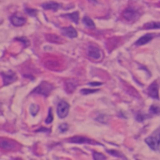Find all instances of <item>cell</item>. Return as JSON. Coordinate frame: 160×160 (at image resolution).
I'll return each instance as SVG.
<instances>
[{
    "label": "cell",
    "mask_w": 160,
    "mask_h": 160,
    "mask_svg": "<svg viewBox=\"0 0 160 160\" xmlns=\"http://www.w3.org/2000/svg\"><path fill=\"white\" fill-rule=\"evenodd\" d=\"M53 90V85L49 83V82H46V81H43L39 86H38L34 91H33V93H38V94H41L45 97H47L51 91Z\"/></svg>",
    "instance_id": "6da1fadb"
},
{
    "label": "cell",
    "mask_w": 160,
    "mask_h": 160,
    "mask_svg": "<svg viewBox=\"0 0 160 160\" xmlns=\"http://www.w3.org/2000/svg\"><path fill=\"white\" fill-rule=\"evenodd\" d=\"M122 16L125 20H127L128 22H135L140 18L141 14L137 9H135L133 8H128L123 11Z\"/></svg>",
    "instance_id": "7a4b0ae2"
},
{
    "label": "cell",
    "mask_w": 160,
    "mask_h": 160,
    "mask_svg": "<svg viewBox=\"0 0 160 160\" xmlns=\"http://www.w3.org/2000/svg\"><path fill=\"white\" fill-rule=\"evenodd\" d=\"M69 111V105L66 101H60L57 105V114L59 118L64 119L68 116Z\"/></svg>",
    "instance_id": "3957f363"
},
{
    "label": "cell",
    "mask_w": 160,
    "mask_h": 160,
    "mask_svg": "<svg viewBox=\"0 0 160 160\" xmlns=\"http://www.w3.org/2000/svg\"><path fill=\"white\" fill-rule=\"evenodd\" d=\"M0 147H1V149L6 150V151H12V150L16 149L17 144L13 141H9V140H6V139H1L0 140Z\"/></svg>",
    "instance_id": "277c9868"
},
{
    "label": "cell",
    "mask_w": 160,
    "mask_h": 160,
    "mask_svg": "<svg viewBox=\"0 0 160 160\" xmlns=\"http://www.w3.org/2000/svg\"><path fill=\"white\" fill-rule=\"evenodd\" d=\"M148 94L153 97L154 99H158L159 94H158V81H154L148 88Z\"/></svg>",
    "instance_id": "5b68a950"
},
{
    "label": "cell",
    "mask_w": 160,
    "mask_h": 160,
    "mask_svg": "<svg viewBox=\"0 0 160 160\" xmlns=\"http://www.w3.org/2000/svg\"><path fill=\"white\" fill-rule=\"evenodd\" d=\"M145 142L154 151L158 150V146L160 145L159 142H158V137H148L145 140Z\"/></svg>",
    "instance_id": "8992f818"
},
{
    "label": "cell",
    "mask_w": 160,
    "mask_h": 160,
    "mask_svg": "<svg viewBox=\"0 0 160 160\" xmlns=\"http://www.w3.org/2000/svg\"><path fill=\"white\" fill-rule=\"evenodd\" d=\"M88 55L94 59H99L101 58V51L94 45H90L88 49Z\"/></svg>",
    "instance_id": "52a82bcc"
},
{
    "label": "cell",
    "mask_w": 160,
    "mask_h": 160,
    "mask_svg": "<svg viewBox=\"0 0 160 160\" xmlns=\"http://www.w3.org/2000/svg\"><path fill=\"white\" fill-rule=\"evenodd\" d=\"M2 77H3V81H4V85H7V84H10L12 82H14L16 80V74L9 71L8 72V74H5V73H2Z\"/></svg>",
    "instance_id": "ba28073f"
},
{
    "label": "cell",
    "mask_w": 160,
    "mask_h": 160,
    "mask_svg": "<svg viewBox=\"0 0 160 160\" xmlns=\"http://www.w3.org/2000/svg\"><path fill=\"white\" fill-rule=\"evenodd\" d=\"M79 83L76 79L74 78H69L66 81V91L69 93L73 92L74 90L78 87Z\"/></svg>",
    "instance_id": "9c48e42d"
},
{
    "label": "cell",
    "mask_w": 160,
    "mask_h": 160,
    "mask_svg": "<svg viewBox=\"0 0 160 160\" xmlns=\"http://www.w3.org/2000/svg\"><path fill=\"white\" fill-rule=\"evenodd\" d=\"M10 22L15 26H21V25H23L25 24L26 19L24 17H22V16H19V15L15 14V15H12L10 17Z\"/></svg>",
    "instance_id": "30bf717a"
},
{
    "label": "cell",
    "mask_w": 160,
    "mask_h": 160,
    "mask_svg": "<svg viewBox=\"0 0 160 160\" xmlns=\"http://www.w3.org/2000/svg\"><path fill=\"white\" fill-rule=\"evenodd\" d=\"M62 33H63L65 36H67V37H68V38H71V39L76 38V37L78 36V33H77L76 29H75L73 26L64 27V28L62 29Z\"/></svg>",
    "instance_id": "8fae6325"
},
{
    "label": "cell",
    "mask_w": 160,
    "mask_h": 160,
    "mask_svg": "<svg viewBox=\"0 0 160 160\" xmlns=\"http://www.w3.org/2000/svg\"><path fill=\"white\" fill-rule=\"evenodd\" d=\"M68 141L72 142V143H95V142H93V141H91L85 137H82V136L72 137L71 139L68 140Z\"/></svg>",
    "instance_id": "7c38bea8"
},
{
    "label": "cell",
    "mask_w": 160,
    "mask_h": 160,
    "mask_svg": "<svg viewBox=\"0 0 160 160\" xmlns=\"http://www.w3.org/2000/svg\"><path fill=\"white\" fill-rule=\"evenodd\" d=\"M154 38V34H146L143 37L140 38L137 41H136V45L137 46H141V45H144L146 43H148L151 40H153Z\"/></svg>",
    "instance_id": "4fadbf2b"
},
{
    "label": "cell",
    "mask_w": 160,
    "mask_h": 160,
    "mask_svg": "<svg viewBox=\"0 0 160 160\" xmlns=\"http://www.w3.org/2000/svg\"><path fill=\"white\" fill-rule=\"evenodd\" d=\"M60 4L54 2V1H49L46 3L42 4V8L45 9H52V10H57L58 8H60Z\"/></svg>",
    "instance_id": "5bb4252c"
},
{
    "label": "cell",
    "mask_w": 160,
    "mask_h": 160,
    "mask_svg": "<svg viewBox=\"0 0 160 160\" xmlns=\"http://www.w3.org/2000/svg\"><path fill=\"white\" fill-rule=\"evenodd\" d=\"M47 40L51 42H53V43H60V42H63L64 40L61 39L59 36H56V35H52V34H48L47 35Z\"/></svg>",
    "instance_id": "9a60e30c"
},
{
    "label": "cell",
    "mask_w": 160,
    "mask_h": 160,
    "mask_svg": "<svg viewBox=\"0 0 160 160\" xmlns=\"http://www.w3.org/2000/svg\"><path fill=\"white\" fill-rule=\"evenodd\" d=\"M145 29H158L160 28V22H150L143 25Z\"/></svg>",
    "instance_id": "2e32d148"
},
{
    "label": "cell",
    "mask_w": 160,
    "mask_h": 160,
    "mask_svg": "<svg viewBox=\"0 0 160 160\" xmlns=\"http://www.w3.org/2000/svg\"><path fill=\"white\" fill-rule=\"evenodd\" d=\"M83 24H84L87 27H89V28H95V27H96L95 23H94L93 20H92L90 17H88V16H84V17H83Z\"/></svg>",
    "instance_id": "e0dca14e"
},
{
    "label": "cell",
    "mask_w": 160,
    "mask_h": 160,
    "mask_svg": "<svg viewBox=\"0 0 160 160\" xmlns=\"http://www.w3.org/2000/svg\"><path fill=\"white\" fill-rule=\"evenodd\" d=\"M67 17H68L69 19H71L74 23L78 24L79 23V12L76 11V12H73V13H69V14H67L65 15Z\"/></svg>",
    "instance_id": "ac0fdd59"
},
{
    "label": "cell",
    "mask_w": 160,
    "mask_h": 160,
    "mask_svg": "<svg viewBox=\"0 0 160 160\" xmlns=\"http://www.w3.org/2000/svg\"><path fill=\"white\" fill-rule=\"evenodd\" d=\"M38 110H39V107L36 104H32L31 107H30V113L33 115V116H36L38 113Z\"/></svg>",
    "instance_id": "d6986e66"
},
{
    "label": "cell",
    "mask_w": 160,
    "mask_h": 160,
    "mask_svg": "<svg viewBox=\"0 0 160 160\" xmlns=\"http://www.w3.org/2000/svg\"><path fill=\"white\" fill-rule=\"evenodd\" d=\"M93 158L95 160H106V157H105L104 155L99 154V153H97V152H94L93 153Z\"/></svg>",
    "instance_id": "ffe728a7"
},
{
    "label": "cell",
    "mask_w": 160,
    "mask_h": 160,
    "mask_svg": "<svg viewBox=\"0 0 160 160\" xmlns=\"http://www.w3.org/2000/svg\"><path fill=\"white\" fill-rule=\"evenodd\" d=\"M108 153L109 154H111V155H112V156H114V157H116L117 158H121V159H127L123 155H121V154H119L118 152H116V151H111V150H108Z\"/></svg>",
    "instance_id": "44dd1931"
},
{
    "label": "cell",
    "mask_w": 160,
    "mask_h": 160,
    "mask_svg": "<svg viewBox=\"0 0 160 160\" xmlns=\"http://www.w3.org/2000/svg\"><path fill=\"white\" fill-rule=\"evenodd\" d=\"M150 111L154 114H160V108L158 106H152L151 108H150Z\"/></svg>",
    "instance_id": "7402d4cb"
},
{
    "label": "cell",
    "mask_w": 160,
    "mask_h": 160,
    "mask_svg": "<svg viewBox=\"0 0 160 160\" xmlns=\"http://www.w3.org/2000/svg\"><path fill=\"white\" fill-rule=\"evenodd\" d=\"M52 119H53V116H52V108H50L49 109V115H48V117H47V119H46V124H51L52 122Z\"/></svg>",
    "instance_id": "603a6c76"
},
{
    "label": "cell",
    "mask_w": 160,
    "mask_h": 160,
    "mask_svg": "<svg viewBox=\"0 0 160 160\" xmlns=\"http://www.w3.org/2000/svg\"><path fill=\"white\" fill-rule=\"evenodd\" d=\"M98 90H89V89H83L81 91V93L82 94H89V93H94V92H97Z\"/></svg>",
    "instance_id": "cb8c5ba5"
},
{
    "label": "cell",
    "mask_w": 160,
    "mask_h": 160,
    "mask_svg": "<svg viewBox=\"0 0 160 160\" xmlns=\"http://www.w3.org/2000/svg\"><path fill=\"white\" fill-rule=\"evenodd\" d=\"M59 127H60L59 129H60L61 132H66V131L68 130V125L67 124H61Z\"/></svg>",
    "instance_id": "d4e9b609"
},
{
    "label": "cell",
    "mask_w": 160,
    "mask_h": 160,
    "mask_svg": "<svg viewBox=\"0 0 160 160\" xmlns=\"http://www.w3.org/2000/svg\"><path fill=\"white\" fill-rule=\"evenodd\" d=\"M26 11H27L28 13H30L31 15H33V16H35V15L37 14V10H35V9H29V8H26Z\"/></svg>",
    "instance_id": "484cf974"
},
{
    "label": "cell",
    "mask_w": 160,
    "mask_h": 160,
    "mask_svg": "<svg viewBox=\"0 0 160 160\" xmlns=\"http://www.w3.org/2000/svg\"><path fill=\"white\" fill-rule=\"evenodd\" d=\"M89 85H91V86H100V85H102V83L101 82H90Z\"/></svg>",
    "instance_id": "4316f807"
},
{
    "label": "cell",
    "mask_w": 160,
    "mask_h": 160,
    "mask_svg": "<svg viewBox=\"0 0 160 160\" xmlns=\"http://www.w3.org/2000/svg\"><path fill=\"white\" fill-rule=\"evenodd\" d=\"M158 142H159V144H160V134L158 136Z\"/></svg>",
    "instance_id": "83f0119b"
},
{
    "label": "cell",
    "mask_w": 160,
    "mask_h": 160,
    "mask_svg": "<svg viewBox=\"0 0 160 160\" xmlns=\"http://www.w3.org/2000/svg\"><path fill=\"white\" fill-rule=\"evenodd\" d=\"M90 2H92V3H96L97 2V0H89Z\"/></svg>",
    "instance_id": "f1b7e54d"
}]
</instances>
